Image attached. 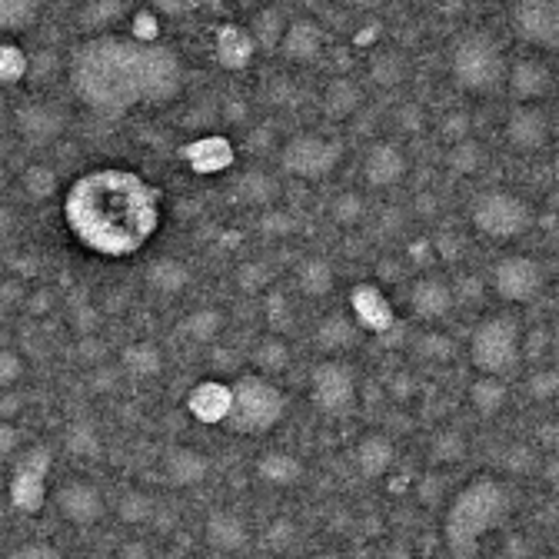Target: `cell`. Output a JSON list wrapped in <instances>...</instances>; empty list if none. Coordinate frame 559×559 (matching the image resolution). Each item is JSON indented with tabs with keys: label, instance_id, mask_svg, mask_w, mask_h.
Wrapping results in <instances>:
<instances>
[{
	"label": "cell",
	"instance_id": "cell-22",
	"mask_svg": "<svg viewBox=\"0 0 559 559\" xmlns=\"http://www.w3.org/2000/svg\"><path fill=\"white\" fill-rule=\"evenodd\" d=\"M360 337H363V330L353 323V317H347L343 310H333V313H327V317L317 323L313 343H317L320 353L337 357V353H350L353 347H357Z\"/></svg>",
	"mask_w": 559,
	"mask_h": 559
},
{
	"label": "cell",
	"instance_id": "cell-54",
	"mask_svg": "<svg viewBox=\"0 0 559 559\" xmlns=\"http://www.w3.org/2000/svg\"><path fill=\"white\" fill-rule=\"evenodd\" d=\"M157 14L154 10H134V40L140 44H157L160 30H157Z\"/></svg>",
	"mask_w": 559,
	"mask_h": 559
},
{
	"label": "cell",
	"instance_id": "cell-1",
	"mask_svg": "<svg viewBox=\"0 0 559 559\" xmlns=\"http://www.w3.org/2000/svg\"><path fill=\"white\" fill-rule=\"evenodd\" d=\"M70 84L90 110L120 117L140 104H167L184 87V67L167 44L97 34L70 57Z\"/></svg>",
	"mask_w": 559,
	"mask_h": 559
},
{
	"label": "cell",
	"instance_id": "cell-23",
	"mask_svg": "<svg viewBox=\"0 0 559 559\" xmlns=\"http://www.w3.org/2000/svg\"><path fill=\"white\" fill-rule=\"evenodd\" d=\"M180 157L187 160L193 174H220V170H227L233 164V144L220 134L197 137L193 144L180 150Z\"/></svg>",
	"mask_w": 559,
	"mask_h": 559
},
{
	"label": "cell",
	"instance_id": "cell-33",
	"mask_svg": "<svg viewBox=\"0 0 559 559\" xmlns=\"http://www.w3.org/2000/svg\"><path fill=\"white\" fill-rule=\"evenodd\" d=\"M333 283H337V273H333L330 260L323 257H307L297 267V287L300 293H307L310 300H320L333 293Z\"/></svg>",
	"mask_w": 559,
	"mask_h": 559
},
{
	"label": "cell",
	"instance_id": "cell-26",
	"mask_svg": "<svg viewBox=\"0 0 559 559\" xmlns=\"http://www.w3.org/2000/svg\"><path fill=\"white\" fill-rule=\"evenodd\" d=\"M277 197H280V180L260 167L243 170V174L233 180V200L247 203V207L267 210Z\"/></svg>",
	"mask_w": 559,
	"mask_h": 559
},
{
	"label": "cell",
	"instance_id": "cell-45",
	"mask_svg": "<svg viewBox=\"0 0 559 559\" xmlns=\"http://www.w3.org/2000/svg\"><path fill=\"white\" fill-rule=\"evenodd\" d=\"M27 70L30 60L24 50L14 44H0V84H17V80H24Z\"/></svg>",
	"mask_w": 559,
	"mask_h": 559
},
{
	"label": "cell",
	"instance_id": "cell-21",
	"mask_svg": "<svg viewBox=\"0 0 559 559\" xmlns=\"http://www.w3.org/2000/svg\"><path fill=\"white\" fill-rule=\"evenodd\" d=\"M160 470H164L170 486H197L207 480L210 456L193 450V446H170L164 460H160Z\"/></svg>",
	"mask_w": 559,
	"mask_h": 559
},
{
	"label": "cell",
	"instance_id": "cell-11",
	"mask_svg": "<svg viewBox=\"0 0 559 559\" xmlns=\"http://www.w3.org/2000/svg\"><path fill=\"white\" fill-rule=\"evenodd\" d=\"M493 287L506 303H530L546 287V270L536 257L513 253V257H503L493 267Z\"/></svg>",
	"mask_w": 559,
	"mask_h": 559
},
{
	"label": "cell",
	"instance_id": "cell-2",
	"mask_svg": "<svg viewBox=\"0 0 559 559\" xmlns=\"http://www.w3.org/2000/svg\"><path fill=\"white\" fill-rule=\"evenodd\" d=\"M64 220L80 247L130 257L160 227V193L134 170H90L64 197Z\"/></svg>",
	"mask_w": 559,
	"mask_h": 559
},
{
	"label": "cell",
	"instance_id": "cell-58",
	"mask_svg": "<svg viewBox=\"0 0 559 559\" xmlns=\"http://www.w3.org/2000/svg\"><path fill=\"white\" fill-rule=\"evenodd\" d=\"M443 134L450 144H460V140L470 137V117L466 114H456V117H446V124H443Z\"/></svg>",
	"mask_w": 559,
	"mask_h": 559
},
{
	"label": "cell",
	"instance_id": "cell-18",
	"mask_svg": "<svg viewBox=\"0 0 559 559\" xmlns=\"http://www.w3.org/2000/svg\"><path fill=\"white\" fill-rule=\"evenodd\" d=\"M506 84H510L513 100H520V104H536V100H543L553 90V70L546 67L540 57H520L510 64Z\"/></svg>",
	"mask_w": 559,
	"mask_h": 559
},
{
	"label": "cell",
	"instance_id": "cell-62",
	"mask_svg": "<svg viewBox=\"0 0 559 559\" xmlns=\"http://www.w3.org/2000/svg\"><path fill=\"white\" fill-rule=\"evenodd\" d=\"M317 559H340V556H333V553H323V556H317Z\"/></svg>",
	"mask_w": 559,
	"mask_h": 559
},
{
	"label": "cell",
	"instance_id": "cell-35",
	"mask_svg": "<svg viewBox=\"0 0 559 559\" xmlns=\"http://www.w3.org/2000/svg\"><path fill=\"white\" fill-rule=\"evenodd\" d=\"M250 360H253V367H257V373L277 376V373H283L293 363V353H290L287 340L277 337V333H267V337H263L257 347H253Z\"/></svg>",
	"mask_w": 559,
	"mask_h": 559
},
{
	"label": "cell",
	"instance_id": "cell-49",
	"mask_svg": "<svg viewBox=\"0 0 559 559\" xmlns=\"http://www.w3.org/2000/svg\"><path fill=\"white\" fill-rule=\"evenodd\" d=\"M463 456H466V440H463L460 433L443 430V433L433 440V460H436V463H460Z\"/></svg>",
	"mask_w": 559,
	"mask_h": 559
},
{
	"label": "cell",
	"instance_id": "cell-24",
	"mask_svg": "<svg viewBox=\"0 0 559 559\" xmlns=\"http://www.w3.org/2000/svg\"><path fill=\"white\" fill-rule=\"evenodd\" d=\"M187 410L200 423H223L230 413V386L217 380H203L187 393Z\"/></svg>",
	"mask_w": 559,
	"mask_h": 559
},
{
	"label": "cell",
	"instance_id": "cell-57",
	"mask_svg": "<svg viewBox=\"0 0 559 559\" xmlns=\"http://www.w3.org/2000/svg\"><path fill=\"white\" fill-rule=\"evenodd\" d=\"M4 559H64V556L47 543H27V546H20V550L7 553Z\"/></svg>",
	"mask_w": 559,
	"mask_h": 559
},
{
	"label": "cell",
	"instance_id": "cell-63",
	"mask_svg": "<svg viewBox=\"0 0 559 559\" xmlns=\"http://www.w3.org/2000/svg\"><path fill=\"white\" fill-rule=\"evenodd\" d=\"M0 516H4V503H0Z\"/></svg>",
	"mask_w": 559,
	"mask_h": 559
},
{
	"label": "cell",
	"instance_id": "cell-12",
	"mask_svg": "<svg viewBox=\"0 0 559 559\" xmlns=\"http://www.w3.org/2000/svg\"><path fill=\"white\" fill-rule=\"evenodd\" d=\"M513 30L530 47L556 50L559 47V4L556 0H520L510 10Z\"/></svg>",
	"mask_w": 559,
	"mask_h": 559
},
{
	"label": "cell",
	"instance_id": "cell-41",
	"mask_svg": "<svg viewBox=\"0 0 559 559\" xmlns=\"http://www.w3.org/2000/svg\"><path fill=\"white\" fill-rule=\"evenodd\" d=\"M330 213L340 227H357V223L367 217V200H363V193H357V190L337 193L330 203Z\"/></svg>",
	"mask_w": 559,
	"mask_h": 559
},
{
	"label": "cell",
	"instance_id": "cell-44",
	"mask_svg": "<svg viewBox=\"0 0 559 559\" xmlns=\"http://www.w3.org/2000/svg\"><path fill=\"white\" fill-rule=\"evenodd\" d=\"M233 280H237L240 293H263V290L270 287L273 270L263 260H247V263H240V267H237Z\"/></svg>",
	"mask_w": 559,
	"mask_h": 559
},
{
	"label": "cell",
	"instance_id": "cell-27",
	"mask_svg": "<svg viewBox=\"0 0 559 559\" xmlns=\"http://www.w3.org/2000/svg\"><path fill=\"white\" fill-rule=\"evenodd\" d=\"M213 50H217L220 67L243 70L253 60V50H257V47H253L247 27L223 24V27H217V37H213Z\"/></svg>",
	"mask_w": 559,
	"mask_h": 559
},
{
	"label": "cell",
	"instance_id": "cell-7",
	"mask_svg": "<svg viewBox=\"0 0 559 559\" xmlns=\"http://www.w3.org/2000/svg\"><path fill=\"white\" fill-rule=\"evenodd\" d=\"M533 220V207L513 190H486L473 203V227L493 243H510L530 233Z\"/></svg>",
	"mask_w": 559,
	"mask_h": 559
},
{
	"label": "cell",
	"instance_id": "cell-60",
	"mask_svg": "<svg viewBox=\"0 0 559 559\" xmlns=\"http://www.w3.org/2000/svg\"><path fill=\"white\" fill-rule=\"evenodd\" d=\"M117 559H147V546L144 543H127Z\"/></svg>",
	"mask_w": 559,
	"mask_h": 559
},
{
	"label": "cell",
	"instance_id": "cell-19",
	"mask_svg": "<svg viewBox=\"0 0 559 559\" xmlns=\"http://www.w3.org/2000/svg\"><path fill=\"white\" fill-rule=\"evenodd\" d=\"M456 290L440 277H420L410 287V310L416 320H443L453 310Z\"/></svg>",
	"mask_w": 559,
	"mask_h": 559
},
{
	"label": "cell",
	"instance_id": "cell-36",
	"mask_svg": "<svg viewBox=\"0 0 559 559\" xmlns=\"http://www.w3.org/2000/svg\"><path fill=\"white\" fill-rule=\"evenodd\" d=\"M223 327H227V317L220 310L207 307V310H193L184 320V327H180V333L193 343H213L223 333Z\"/></svg>",
	"mask_w": 559,
	"mask_h": 559
},
{
	"label": "cell",
	"instance_id": "cell-25",
	"mask_svg": "<svg viewBox=\"0 0 559 559\" xmlns=\"http://www.w3.org/2000/svg\"><path fill=\"white\" fill-rule=\"evenodd\" d=\"M207 543L220 553H237L250 543V526L240 513L217 510L207 520Z\"/></svg>",
	"mask_w": 559,
	"mask_h": 559
},
{
	"label": "cell",
	"instance_id": "cell-37",
	"mask_svg": "<svg viewBox=\"0 0 559 559\" xmlns=\"http://www.w3.org/2000/svg\"><path fill=\"white\" fill-rule=\"evenodd\" d=\"M124 14H127V4H120V0H94V4H84L77 10V27L84 34H97L100 27L114 24Z\"/></svg>",
	"mask_w": 559,
	"mask_h": 559
},
{
	"label": "cell",
	"instance_id": "cell-6",
	"mask_svg": "<svg viewBox=\"0 0 559 559\" xmlns=\"http://www.w3.org/2000/svg\"><path fill=\"white\" fill-rule=\"evenodd\" d=\"M470 360L483 376L506 380L510 373H516L523 360V333L516 317H506V313L486 317L470 337Z\"/></svg>",
	"mask_w": 559,
	"mask_h": 559
},
{
	"label": "cell",
	"instance_id": "cell-17",
	"mask_svg": "<svg viewBox=\"0 0 559 559\" xmlns=\"http://www.w3.org/2000/svg\"><path fill=\"white\" fill-rule=\"evenodd\" d=\"M506 140L516 150H523V154L543 150L546 140H550V117H546V110L536 104L513 107V114L506 117Z\"/></svg>",
	"mask_w": 559,
	"mask_h": 559
},
{
	"label": "cell",
	"instance_id": "cell-28",
	"mask_svg": "<svg viewBox=\"0 0 559 559\" xmlns=\"http://www.w3.org/2000/svg\"><path fill=\"white\" fill-rule=\"evenodd\" d=\"M393 460H396V446L390 443V436L370 433L357 443V470L363 473V480H383L390 473Z\"/></svg>",
	"mask_w": 559,
	"mask_h": 559
},
{
	"label": "cell",
	"instance_id": "cell-53",
	"mask_svg": "<svg viewBox=\"0 0 559 559\" xmlns=\"http://www.w3.org/2000/svg\"><path fill=\"white\" fill-rule=\"evenodd\" d=\"M263 97H267V104H273V107H287V104H293V100H297V87L290 84L287 77H270L267 80V87H263Z\"/></svg>",
	"mask_w": 559,
	"mask_h": 559
},
{
	"label": "cell",
	"instance_id": "cell-20",
	"mask_svg": "<svg viewBox=\"0 0 559 559\" xmlns=\"http://www.w3.org/2000/svg\"><path fill=\"white\" fill-rule=\"evenodd\" d=\"M280 54L293 60V64H310V60L320 57L323 50V30L317 20L310 17H290L287 30L280 37Z\"/></svg>",
	"mask_w": 559,
	"mask_h": 559
},
{
	"label": "cell",
	"instance_id": "cell-47",
	"mask_svg": "<svg viewBox=\"0 0 559 559\" xmlns=\"http://www.w3.org/2000/svg\"><path fill=\"white\" fill-rule=\"evenodd\" d=\"M413 347L423 360H436V363L453 360V340L443 337V333H423V337H416Z\"/></svg>",
	"mask_w": 559,
	"mask_h": 559
},
{
	"label": "cell",
	"instance_id": "cell-40",
	"mask_svg": "<svg viewBox=\"0 0 559 559\" xmlns=\"http://www.w3.org/2000/svg\"><path fill=\"white\" fill-rule=\"evenodd\" d=\"M40 4L37 0H0V30H27L37 20Z\"/></svg>",
	"mask_w": 559,
	"mask_h": 559
},
{
	"label": "cell",
	"instance_id": "cell-61",
	"mask_svg": "<svg viewBox=\"0 0 559 559\" xmlns=\"http://www.w3.org/2000/svg\"><path fill=\"white\" fill-rule=\"evenodd\" d=\"M4 190H7V170L0 167V197H4Z\"/></svg>",
	"mask_w": 559,
	"mask_h": 559
},
{
	"label": "cell",
	"instance_id": "cell-32",
	"mask_svg": "<svg viewBox=\"0 0 559 559\" xmlns=\"http://www.w3.org/2000/svg\"><path fill=\"white\" fill-rule=\"evenodd\" d=\"M510 403V386L500 376H480L470 383V406L480 416H496L506 410Z\"/></svg>",
	"mask_w": 559,
	"mask_h": 559
},
{
	"label": "cell",
	"instance_id": "cell-51",
	"mask_svg": "<svg viewBox=\"0 0 559 559\" xmlns=\"http://www.w3.org/2000/svg\"><path fill=\"white\" fill-rule=\"evenodd\" d=\"M526 390H530L533 400L550 403L553 396L559 393V373L556 370H536L530 380H526Z\"/></svg>",
	"mask_w": 559,
	"mask_h": 559
},
{
	"label": "cell",
	"instance_id": "cell-46",
	"mask_svg": "<svg viewBox=\"0 0 559 559\" xmlns=\"http://www.w3.org/2000/svg\"><path fill=\"white\" fill-rule=\"evenodd\" d=\"M117 516L124 523H144V520L154 516V500H150L147 493H140V490L124 493V496H120V503H117Z\"/></svg>",
	"mask_w": 559,
	"mask_h": 559
},
{
	"label": "cell",
	"instance_id": "cell-42",
	"mask_svg": "<svg viewBox=\"0 0 559 559\" xmlns=\"http://www.w3.org/2000/svg\"><path fill=\"white\" fill-rule=\"evenodd\" d=\"M370 77L380 87H396V84H403L406 64L400 60V54H393V50H383V54H373V60H370Z\"/></svg>",
	"mask_w": 559,
	"mask_h": 559
},
{
	"label": "cell",
	"instance_id": "cell-15",
	"mask_svg": "<svg viewBox=\"0 0 559 559\" xmlns=\"http://www.w3.org/2000/svg\"><path fill=\"white\" fill-rule=\"evenodd\" d=\"M350 317L360 330H373L376 337L386 333L396 323L393 303L386 300V293L373 283H357L350 290Z\"/></svg>",
	"mask_w": 559,
	"mask_h": 559
},
{
	"label": "cell",
	"instance_id": "cell-3",
	"mask_svg": "<svg viewBox=\"0 0 559 559\" xmlns=\"http://www.w3.org/2000/svg\"><path fill=\"white\" fill-rule=\"evenodd\" d=\"M506 516H510V493L500 480L480 476V480L466 483L453 496L450 513H446V543H450L453 556L473 559L483 536L503 526Z\"/></svg>",
	"mask_w": 559,
	"mask_h": 559
},
{
	"label": "cell",
	"instance_id": "cell-13",
	"mask_svg": "<svg viewBox=\"0 0 559 559\" xmlns=\"http://www.w3.org/2000/svg\"><path fill=\"white\" fill-rule=\"evenodd\" d=\"M54 503H57V513L74 526H94L107 513L104 496L87 480H70L64 486H57Z\"/></svg>",
	"mask_w": 559,
	"mask_h": 559
},
{
	"label": "cell",
	"instance_id": "cell-39",
	"mask_svg": "<svg viewBox=\"0 0 559 559\" xmlns=\"http://www.w3.org/2000/svg\"><path fill=\"white\" fill-rule=\"evenodd\" d=\"M120 360H124V367L134 376H157L164 370V357H160L154 343H130Z\"/></svg>",
	"mask_w": 559,
	"mask_h": 559
},
{
	"label": "cell",
	"instance_id": "cell-9",
	"mask_svg": "<svg viewBox=\"0 0 559 559\" xmlns=\"http://www.w3.org/2000/svg\"><path fill=\"white\" fill-rule=\"evenodd\" d=\"M310 400L320 413L340 416L357 403V373L340 360H323L310 370Z\"/></svg>",
	"mask_w": 559,
	"mask_h": 559
},
{
	"label": "cell",
	"instance_id": "cell-30",
	"mask_svg": "<svg viewBox=\"0 0 559 559\" xmlns=\"http://www.w3.org/2000/svg\"><path fill=\"white\" fill-rule=\"evenodd\" d=\"M147 287L154 293H164V297H177L190 287V270L187 263H180L174 257H160L147 267Z\"/></svg>",
	"mask_w": 559,
	"mask_h": 559
},
{
	"label": "cell",
	"instance_id": "cell-16",
	"mask_svg": "<svg viewBox=\"0 0 559 559\" xmlns=\"http://www.w3.org/2000/svg\"><path fill=\"white\" fill-rule=\"evenodd\" d=\"M17 134L27 140V144H50L64 134L67 114L57 104H44V100H34V104L17 107L14 114Z\"/></svg>",
	"mask_w": 559,
	"mask_h": 559
},
{
	"label": "cell",
	"instance_id": "cell-10",
	"mask_svg": "<svg viewBox=\"0 0 559 559\" xmlns=\"http://www.w3.org/2000/svg\"><path fill=\"white\" fill-rule=\"evenodd\" d=\"M50 463H54V456H50L47 446H34V450L17 463L14 480H10V506H14V510L27 516L44 510Z\"/></svg>",
	"mask_w": 559,
	"mask_h": 559
},
{
	"label": "cell",
	"instance_id": "cell-56",
	"mask_svg": "<svg viewBox=\"0 0 559 559\" xmlns=\"http://www.w3.org/2000/svg\"><path fill=\"white\" fill-rule=\"evenodd\" d=\"M293 536H297V526H293L290 520H277V523H270L267 543L273 546V550H287V546L293 543Z\"/></svg>",
	"mask_w": 559,
	"mask_h": 559
},
{
	"label": "cell",
	"instance_id": "cell-55",
	"mask_svg": "<svg viewBox=\"0 0 559 559\" xmlns=\"http://www.w3.org/2000/svg\"><path fill=\"white\" fill-rule=\"evenodd\" d=\"M20 373H24V360H20L14 350H0V390L17 383Z\"/></svg>",
	"mask_w": 559,
	"mask_h": 559
},
{
	"label": "cell",
	"instance_id": "cell-8",
	"mask_svg": "<svg viewBox=\"0 0 559 559\" xmlns=\"http://www.w3.org/2000/svg\"><path fill=\"white\" fill-rule=\"evenodd\" d=\"M343 147L340 137H327V134H297L290 137L287 144L280 147V167L287 170L290 177L300 180H323L330 177L333 170L340 167Z\"/></svg>",
	"mask_w": 559,
	"mask_h": 559
},
{
	"label": "cell",
	"instance_id": "cell-59",
	"mask_svg": "<svg viewBox=\"0 0 559 559\" xmlns=\"http://www.w3.org/2000/svg\"><path fill=\"white\" fill-rule=\"evenodd\" d=\"M17 443H20V436H17L14 426H10V423H0V460L14 453V450H17Z\"/></svg>",
	"mask_w": 559,
	"mask_h": 559
},
{
	"label": "cell",
	"instance_id": "cell-64",
	"mask_svg": "<svg viewBox=\"0 0 559 559\" xmlns=\"http://www.w3.org/2000/svg\"><path fill=\"white\" fill-rule=\"evenodd\" d=\"M0 107H4V104H0Z\"/></svg>",
	"mask_w": 559,
	"mask_h": 559
},
{
	"label": "cell",
	"instance_id": "cell-34",
	"mask_svg": "<svg viewBox=\"0 0 559 559\" xmlns=\"http://www.w3.org/2000/svg\"><path fill=\"white\" fill-rule=\"evenodd\" d=\"M290 24V17H287V10L283 7H263L257 10V17L250 20V40H253V47H267V50H277L280 47V37H283V30H287Z\"/></svg>",
	"mask_w": 559,
	"mask_h": 559
},
{
	"label": "cell",
	"instance_id": "cell-52",
	"mask_svg": "<svg viewBox=\"0 0 559 559\" xmlns=\"http://www.w3.org/2000/svg\"><path fill=\"white\" fill-rule=\"evenodd\" d=\"M260 230L267 233V237L280 240V237H287V233L297 230V220H293L287 210H263V217H260Z\"/></svg>",
	"mask_w": 559,
	"mask_h": 559
},
{
	"label": "cell",
	"instance_id": "cell-5",
	"mask_svg": "<svg viewBox=\"0 0 559 559\" xmlns=\"http://www.w3.org/2000/svg\"><path fill=\"white\" fill-rule=\"evenodd\" d=\"M450 74L456 87L466 94H493L506 80V57L503 47L490 34H466L453 47Z\"/></svg>",
	"mask_w": 559,
	"mask_h": 559
},
{
	"label": "cell",
	"instance_id": "cell-38",
	"mask_svg": "<svg viewBox=\"0 0 559 559\" xmlns=\"http://www.w3.org/2000/svg\"><path fill=\"white\" fill-rule=\"evenodd\" d=\"M446 164H450L453 174L473 177V174H480L483 164H486V150H483V144H476L473 137H466V140H460V144L450 147V154H446Z\"/></svg>",
	"mask_w": 559,
	"mask_h": 559
},
{
	"label": "cell",
	"instance_id": "cell-48",
	"mask_svg": "<svg viewBox=\"0 0 559 559\" xmlns=\"http://www.w3.org/2000/svg\"><path fill=\"white\" fill-rule=\"evenodd\" d=\"M267 323H270V330L277 333V337H283V330L293 323V307H290L287 293H280V290L267 293Z\"/></svg>",
	"mask_w": 559,
	"mask_h": 559
},
{
	"label": "cell",
	"instance_id": "cell-14",
	"mask_svg": "<svg viewBox=\"0 0 559 559\" xmlns=\"http://www.w3.org/2000/svg\"><path fill=\"white\" fill-rule=\"evenodd\" d=\"M406 170H410V157L393 140H380L363 154V180L376 190L396 187L406 177Z\"/></svg>",
	"mask_w": 559,
	"mask_h": 559
},
{
	"label": "cell",
	"instance_id": "cell-50",
	"mask_svg": "<svg viewBox=\"0 0 559 559\" xmlns=\"http://www.w3.org/2000/svg\"><path fill=\"white\" fill-rule=\"evenodd\" d=\"M67 450L74 453V456H97V453H100V440H97L94 426H87V423L70 426V433H67Z\"/></svg>",
	"mask_w": 559,
	"mask_h": 559
},
{
	"label": "cell",
	"instance_id": "cell-31",
	"mask_svg": "<svg viewBox=\"0 0 559 559\" xmlns=\"http://www.w3.org/2000/svg\"><path fill=\"white\" fill-rule=\"evenodd\" d=\"M257 473L270 486H297L303 480V463L287 450H270L267 456H260Z\"/></svg>",
	"mask_w": 559,
	"mask_h": 559
},
{
	"label": "cell",
	"instance_id": "cell-29",
	"mask_svg": "<svg viewBox=\"0 0 559 559\" xmlns=\"http://www.w3.org/2000/svg\"><path fill=\"white\" fill-rule=\"evenodd\" d=\"M363 107V87L353 77H337L330 80L323 90V114L330 120H347Z\"/></svg>",
	"mask_w": 559,
	"mask_h": 559
},
{
	"label": "cell",
	"instance_id": "cell-4",
	"mask_svg": "<svg viewBox=\"0 0 559 559\" xmlns=\"http://www.w3.org/2000/svg\"><path fill=\"white\" fill-rule=\"evenodd\" d=\"M283 413H287V400H283L277 386L267 376L247 373L230 386V413L223 423L233 433L260 436V433H270L283 420Z\"/></svg>",
	"mask_w": 559,
	"mask_h": 559
},
{
	"label": "cell",
	"instance_id": "cell-43",
	"mask_svg": "<svg viewBox=\"0 0 559 559\" xmlns=\"http://www.w3.org/2000/svg\"><path fill=\"white\" fill-rule=\"evenodd\" d=\"M20 184H24V193H27V197H34V200H47V197H54V190H57V174H54V167H47V164H34V167H27V170H24V177H20Z\"/></svg>",
	"mask_w": 559,
	"mask_h": 559
}]
</instances>
